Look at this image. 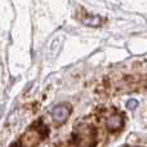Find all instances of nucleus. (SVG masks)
<instances>
[{
    "label": "nucleus",
    "mask_w": 147,
    "mask_h": 147,
    "mask_svg": "<svg viewBox=\"0 0 147 147\" xmlns=\"http://www.w3.org/2000/svg\"><path fill=\"white\" fill-rule=\"evenodd\" d=\"M49 134V129L41 120L34 123L25 133L20 137L17 142L10 147H36L41 141H44Z\"/></svg>",
    "instance_id": "1"
},
{
    "label": "nucleus",
    "mask_w": 147,
    "mask_h": 147,
    "mask_svg": "<svg viewBox=\"0 0 147 147\" xmlns=\"http://www.w3.org/2000/svg\"><path fill=\"white\" fill-rule=\"evenodd\" d=\"M72 140L76 147H94L98 141V132L92 124L81 123L74 130Z\"/></svg>",
    "instance_id": "2"
},
{
    "label": "nucleus",
    "mask_w": 147,
    "mask_h": 147,
    "mask_svg": "<svg viewBox=\"0 0 147 147\" xmlns=\"http://www.w3.org/2000/svg\"><path fill=\"white\" fill-rule=\"evenodd\" d=\"M71 114V106L67 103H61L52 110V117L57 124H63L67 121Z\"/></svg>",
    "instance_id": "3"
},
{
    "label": "nucleus",
    "mask_w": 147,
    "mask_h": 147,
    "mask_svg": "<svg viewBox=\"0 0 147 147\" xmlns=\"http://www.w3.org/2000/svg\"><path fill=\"white\" fill-rule=\"evenodd\" d=\"M124 125V116L120 112H114L106 120V127L110 132H117Z\"/></svg>",
    "instance_id": "4"
}]
</instances>
